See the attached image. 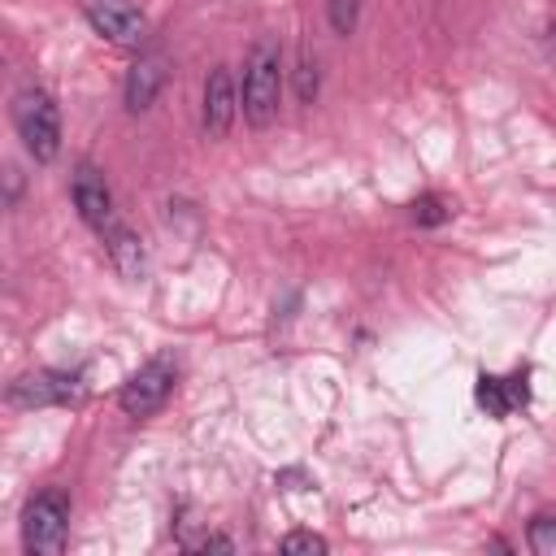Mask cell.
Wrapping results in <instances>:
<instances>
[{"instance_id":"1","label":"cell","mask_w":556,"mask_h":556,"mask_svg":"<svg viewBox=\"0 0 556 556\" xmlns=\"http://www.w3.org/2000/svg\"><path fill=\"white\" fill-rule=\"evenodd\" d=\"M282 100V52L274 43H256L243 65V117L248 126H269Z\"/></svg>"},{"instance_id":"2","label":"cell","mask_w":556,"mask_h":556,"mask_svg":"<svg viewBox=\"0 0 556 556\" xmlns=\"http://www.w3.org/2000/svg\"><path fill=\"white\" fill-rule=\"evenodd\" d=\"M13 126H17V139L26 143V152L35 161H52L61 152V113H56V100L43 87L17 91V100H13Z\"/></svg>"},{"instance_id":"3","label":"cell","mask_w":556,"mask_h":556,"mask_svg":"<svg viewBox=\"0 0 556 556\" xmlns=\"http://www.w3.org/2000/svg\"><path fill=\"white\" fill-rule=\"evenodd\" d=\"M70 534V495L48 486L26 500L22 508V547L30 556H56Z\"/></svg>"},{"instance_id":"4","label":"cell","mask_w":556,"mask_h":556,"mask_svg":"<svg viewBox=\"0 0 556 556\" xmlns=\"http://www.w3.org/2000/svg\"><path fill=\"white\" fill-rule=\"evenodd\" d=\"M174 382H178L174 356H152V361H143V365L122 382L117 404H122V413H130V417H152V413H161L165 400L174 395Z\"/></svg>"},{"instance_id":"5","label":"cell","mask_w":556,"mask_h":556,"mask_svg":"<svg viewBox=\"0 0 556 556\" xmlns=\"http://www.w3.org/2000/svg\"><path fill=\"white\" fill-rule=\"evenodd\" d=\"M87 400V382L83 374L70 369H35L9 382V404L13 408H52V404H83Z\"/></svg>"},{"instance_id":"6","label":"cell","mask_w":556,"mask_h":556,"mask_svg":"<svg viewBox=\"0 0 556 556\" xmlns=\"http://www.w3.org/2000/svg\"><path fill=\"white\" fill-rule=\"evenodd\" d=\"M83 13L104 39H113L122 48L143 43V13L135 0H83Z\"/></svg>"},{"instance_id":"7","label":"cell","mask_w":556,"mask_h":556,"mask_svg":"<svg viewBox=\"0 0 556 556\" xmlns=\"http://www.w3.org/2000/svg\"><path fill=\"white\" fill-rule=\"evenodd\" d=\"M70 195H74V208H78V217H83L87 226L104 230V226L113 222V191H109L104 174H100L91 161H83V165L74 169V178H70Z\"/></svg>"},{"instance_id":"8","label":"cell","mask_w":556,"mask_h":556,"mask_svg":"<svg viewBox=\"0 0 556 556\" xmlns=\"http://www.w3.org/2000/svg\"><path fill=\"white\" fill-rule=\"evenodd\" d=\"M473 395L491 417H508V413L530 404V374L526 369H517V374H478Z\"/></svg>"},{"instance_id":"9","label":"cell","mask_w":556,"mask_h":556,"mask_svg":"<svg viewBox=\"0 0 556 556\" xmlns=\"http://www.w3.org/2000/svg\"><path fill=\"white\" fill-rule=\"evenodd\" d=\"M235 113H239L235 78H230L226 65H217V70L204 78V135H208V139H222V135L235 126Z\"/></svg>"},{"instance_id":"10","label":"cell","mask_w":556,"mask_h":556,"mask_svg":"<svg viewBox=\"0 0 556 556\" xmlns=\"http://www.w3.org/2000/svg\"><path fill=\"white\" fill-rule=\"evenodd\" d=\"M100 239H104V256H109V265L126 278V282H139L143 278V269H148V252H143V239L130 230V226H122L117 217L100 230Z\"/></svg>"},{"instance_id":"11","label":"cell","mask_w":556,"mask_h":556,"mask_svg":"<svg viewBox=\"0 0 556 556\" xmlns=\"http://www.w3.org/2000/svg\"><path fill=\"white\" fill-rule=\"evenodd\" d=\"M165 78H169V70H165V61H161V56H139V61L126 70V87H122L126 109H130V113H143V109L161 96Z\"/></svg>"},{"instance_id":"12","label":"cell","mask_w":556,"mask_h":556,"mask_svg":"<svg viewBox=\"0 0 556 556\" xmlns=\"http://www.w3.org/2000/svg\"><path fill=\"white\" fill-rule=\"evenodd\" d=\"M326 13H330L334 35H352L361 22V0H326Z\"/></svg>"},{"instance_id":"13","label":"cell","mask_w":556,"mask_h":556,"mask_svg":"<svg viewBox=\"0 0 556 556\" xmlns=\"http://www.w3.org/2000/svg\"><path fill=\"white\" fill-rule=\"evenodd\" d=\"M447 217H452V208H447L443 195H421V200H413V222H417V226H439V222H447Z\"/></svg>"},{"instance_id":"14","label":"cell","mask_w":556,"mask_h":556,"mask_svg":"<svg viewBox=\"0 0 556 556\" xmlns=\"http://www.w3.org/2000/svg\"><path fill=\"white\" fill-rule=\"evenodd\" d=\"M530 547H534V552H556V517L539 513V517L530 521Z\"/></svg>"},{"instance_id":"15","label":"cell","mask_w":556,"mask_h":556,"mask_svg":"<svg viewBox=\"0 0 556 556\" xmlns=\"http://www.w3.org/2000/svg\"><path fill=\"white\" fill-rule=\"evenodd\" d=\"M295 96L304 100V104H313V96H317V65L304 56L300 61V74H295Z\"/></svg>"},{"instance_id":"16","label":"cell","mask_w":556,"mask_h":556,"mask_svg":"<svg viewBox=\"0 0 556 556\" xmlns=\"http://www.w3.org/2000/svg\"><path fill=\"white\" fill-rule=\"evenodd\" d=\"M282 552H326V539L321 534H308V530H295V534H287L282 539Z\"/></svg>"}]
</instances>
